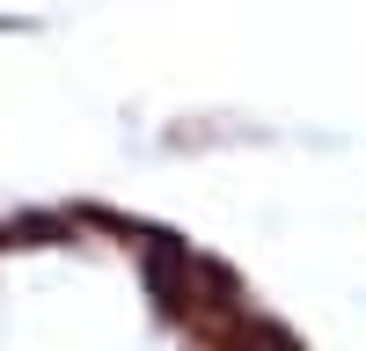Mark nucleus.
I'll use <instances>...</instances> for the list:
<instances>
[{
  "label": "nucleus",
  "mask_w": 366,
  "mask_h": 351,
  "mask_svg": "<svg viewBox=\"0 0 366 351\" xmlns=\"http://www.w3.org/2000/svg\"><path fill=\"white\" fill-rule=\"evenodd\" d=\"M191 249L176 242V234H154L147 242V285H154V300H162V315H191Z\"/></svg>",
  "instance_id": "nucleus-1"
},
{
  "label": "nucleus",
  "mask_w": 366,
  "mask_h": 351,
  "mask_svg": "<svg viewBox=\"0 0 366 351\" xmlns=\"http://www.w3.org/2000/svg\"><path fill=\"white\" fill-rule=\"evenodd\" d=\"M198 330H205L212 351H300L293 330H279V322H264V315H249V307L212 315V322H198Z\"/></svg>",
  "instance_id": "nucleus-2"
},
{
  "label": "nucleus",
  "mask_w": 366,
  "mask_h": 351,
  "mask_svg": "<svg viewBox=\"0 0 366 351\" xmlns=\"http://www.w3.org/2000/svg\"><path fill=\"white\" fill-rule=\"evenodd\" d=\"M74 234V220H59V213H22L15 227H8V242H22V249H51V242H66Z\"/></svg>",
  "instance_id": "nucleus-3"
},
{
  "label": "nucleus",
  "mask_w": 366,
  "mask_h": 351,
  "mask_svg": "<svg viewBox=\"0 0 366 351\" xmlns=\"http://www.w3.org/2000/svg\"><path fill=\"white\" fill-rule=\"evenodd\" d=\"M0 249H8V227H0Z\"/></svg>",
  "instance_id": "nucleus-4"
}]
</instances>
